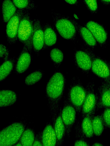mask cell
<instances>
[{
  "label": "cell",
  "instance_id": "obj_1",
  "mask_svg": "<svg viewBox=\"0 0 110 146\" xmlns=\"http://www.w3.org/2000/svg\"><path fill=\"white\" fill-rule=\"evenodd\" d=\"M66 80L63 74L59 72H55L48 82L46 95L51 114V119L54 123L60 107V103L64 94Z\"/></svg>",
  "mask_w": 110,
  "mask_h": 146
},
{
  "label": "cell",
  "instance_id": "obj_2",
  "mask_svg": "<svg viewBox=\"0 0 110 146\" xmlns=\"http://www.w3.org/2000/svg\"><path fill=\"white\" fill-rule=\"evenodd\" d=\"M54 25L57 31L63 38L75 42L77 39V29L75 22L55 12L52 13Z\"/></svg>",
  "mask_w": 110,
  "mask_h": 146
},
{
  "label": "cell",
  "instance_id": "obj_3",
  "mask_svg": "<svg viewBox=\"0 0 110 146\" xmlns=\"http://www.w3.org/2000/svg\"><path fill=\"white\" fill-rule=\"evenodd\" d=\"M86 94V88L84 87L79 77H74L71 80L66 98L75 108L77 115H79L81 113Z\"/></svg>",
  "mask_w": 110,
  "mask_h": 146
},
{
  "label": "cell",
  "instance_id": "obj_4",
  "mask_svg": "<svg viewBox=\"0 0 110 146\" xmlns=\"http://www.w3.org/2000/svg\"><path fill=\"white\" fill-rule=\"evenodd\" d=\"M25 129L21 122L13 123L3 129L0 133V146L14 145L20 139Z\"/></svg>",
  "mask_w": 110,
  "mask_h": 146
},
{
  "label": "cell",
  "instance_id": "obj_5",
  "mask_svg": "<svg viewBox=\"0 0 110 146\" xmlns=\"http://www.w3.org/2000/svg\"><path fill=\"white\" fill-rule=\"evenodd\" d=\"M82 49L86 52L92 60L91 70L97 76L110 84V69L105 60L95 54L91 50L86 46H82Z\"/></svg>",
  "mask_w": 110,
  "mask_h": 146
},
{
  "label": "cell",
  "instance_id": "obj_6",
  "mask_svg": "<svg viewBox=\"0 0 110 146\" xmlns=\"http://www.w3.org/2000/svg\"><path fill=\"white\" fill-rule=\"evenodd\" d=\"M33 32V20L27 11L22 17L17 33L18 39L23 46L32 50V38Z\"/></svg>",
  "mask_w": 110,
  "mask_h": 146
},
{
  "label": "cell",
  "instance_id": "obj_7",
  "mask_svg": "<svg viewBox=\"0 0 110 146\" xmlns=\"http://www.w3.org/2000/svg\"><path fill=\"white\" fill-rule=\"evenodd\" d=\"M94 82H88L86 86V94L82 104L81 117L88 114H94L96 110L98 95L95 91Z\"/></svg>",
  "mask_w": 110,
  "mask_h": 146
},
{
  "label": "cell",
  "instance_id": "obj_8",
  "mask_svg": "<svg viewBox=\"0 0 110 146\" xmlns=\"http://www.w3.org/2000/svg\"><path fill=\"white\" fill-rule=\"evenodd\" d=\"M61 114L65 127L66 135L69 139L73 127L77 119L76 116L77 114L75 108L68 100L66 98L64 100Z\"/></svg>",
  "mask_w": 110,
  "mask_h": 146
},
{
  "label": "cell",
  "instance_id": "obj_9",
  "mask_svg": "<svg viewBox=\"0 0 110 146\" xmlns=\"http://www.w3.org/2000/svg\"><path fill=\"white\" fill-rule=\"evenodd\" d=\"M94 114H88L81 117L80 121L77 119L74 125L75 137L88 140L94 135L92 120Z\"/></svg>",
  "mask_w": 110,
  "mask_h": 146
},
{
  "label": "cell",
  "instance_id": "obj_10",
  "mask_svg": "<svg viewBox=\"0 0 110 146\" xmlns=\"http://www.w3.org/2000/svg\"><path fill=\"white\" fill-rule=\"evenodd\" d=\"M28 10L18 9L7 22L6 35L8 42L11 44L15 43L18 40L17 33L21 19Z\"/></svg>",
  "mask_w": 110,
  "mask_h": 146
},
{
  "label": "cell",
  "instance_id": "obj_11",
  "mask_svg": "<svg viewBox=\"0 0 110 146\" xmlns=\"http://www.w3.org/2000/svg\"><path fill=\"white\" fill-rule=\"evenodd\" d=\"M33 32L32 38L33 49L38 55L44 45L43 27L40 21L38 19L33 20Z\"/></svg>",
  "mask_w": 110,
  "mask_h": 146
},
{
  "label": "cell",
  "instance_id": "obj_12",
  "mask_svg": "<svg viewBox=\"0 0 110 146\" xmlns=\"http://www.w3.org/2000/svg\"><path fill=\"white\" fill-rule=\"evenodd\" d=\"M85 27L91 32L97 43L101 46H104L107 42V34L103 26L95 21H90L86 23Z\"/></svg>",
  "mask_w": 110,
  "mask_h": 146
},
{
  "label": "cell",
  "instance_id": "obj_13",
  "mask_svg": "<svg viewBox=\"0 0 110 146\" xmlns=\"http://www.w3.org/2000/svg\"><path fill=\"white\" fill-rule=\"evenodd\" d=\"M98 94L96 110L103 108H110V84L101 80L98 89Z\"/></svg>",
  "mask_w": 110,
  "mask_h": 146
},
{
  "label": "cell",
  "instance_id": "obj_14",
  "mask_svg": "<svg viewBox=\"0 0 110 146\" xmlns=\"http://www.w3.org/2000/svg\"><path fill=\"white\" fill-rule=\"evenodd\" d=\"M32 50L23 46L15 62V70L17 74H22L29 68L32 60Z\"/></svg>",
  "mask_w": 110,
  "mask_h": 146
},
{
  "label": "cell",
  "instance_id": "obj_15",
  "mask_svg": "<svg viewBox=\"0 0 110 146\" xmlns=\"http://www.w3.org/2000/svg\"><path fill=\"white\" fill-rule=\"evenodd\" d=\"M74 60L75 64L78 69L86 74L89 73L91 69L92 60L86 52L82 49L76 51Z\"/></svg>",
  "mask_w": 110,
  "mask_h": 146
},
{
  "label": "cell",
  "instance_id": "obj_16",
  "mask_svg": "<svg viewBox=\"0 0 110 146\" xmlns=\"http://www.w3.org/2000/svg\"><path fill=\"white\" fill-rule=\"evenodd\" d=\"M43 146H56L57 140L54 123L50 119L42 132Z\"/></svg>",
  "mask_w": 110,
  "mask_h": 146
},
{
  "label": "cell",
  "instance_id": "obj_17",
  "mask_svg": "<svg viewBox=\"0 0 110 146\" xmlns=\"http://www.w3.org/2000/svg\"><path fill=\"white\" fill-rule=\"evenodd\" d=\"M62 108L60 107L54 123V129L57 140L56 146H62L63 145L66 135L65 126L61 117Z\"/></svg>",
  "mask_w": 110,
  "mask_h": 146
},
{
  "label": "cell",
  "instance_id": "obj_18",
  "mask_svg": "<svg viewBox=\"0 0 110 146\" xmlns=\"http://www.w3.org/2000/svg\"><path fill=\"white\" fill-rule=\"evenodd\" d=\"M77 31L85 46L91 49H93L96 47L97 42L93 34L86 27L82 26L75 22Z\"/></svg>",
  "mask_w": 110,
  "mask_h": 146
},
{
  "label": "cell",
  "instance_id": "obj_19",
  "mask_svg": "<svg viewBox=\"0 0 110 146\" xmlns=\"http://www.w3.org/2000/svg\"><path fill=\"white\" fill-rule=\"evenodd\" d=\"M43 27L44 38L43 49H46L55 44L57 40V34L54 28L50 24L46 23Z\"/></svg>",
  "mask_w": 110,
  "mask_h": 146
},
{
  "label": "cell",
  "instance_id": "obj_20",
  "mask_svg": "<svg viewBox=\"0 0 110 146\" xmlns=\"http://www.w3.org/2000/svg\"><path fill=\"white\" fill-rule=\"evenodd\" d=\"M17 96L14 91L2 90L0 92V107L3 108L11 106L16 102Z\"/></svg>",
  "mask_w": 110,
  "mask_h": 146
},
{
  "label": "cell",
  "instance_id": "obj_21",
  "mask_svg": "<svg viewBox=\"0 0 110 146\" xmlns=\"http://www.w3.org/2000/svg\"><path fill=\"white\" fill-rule=\"evenodd\" d=\"M3 21L7 22L15 13L17 10L16 6L11 0H4L2 7Z\"/></svg>",
  "mask_w": 110,
  "mask_h": 146
},
{
  "label": "cell",
  "instance_id": "obj_22",
  "mask_svg": "<svg viewBox=\"0 0 110 146\" xmlns=\"http://www.w3.org/2000/svg\"><path fill=\"white\" fill-rule=\"evenodd\" d=\"M15 61V57L9 58L4 60L0 68V80L3 81L10 74L13 70Z\"/></svg>",
  "mask_w": 110,
  "mask_h": 146
},
{
  "label": "cell",
  "instance_id": "obj_23",
  "mask_svg": "<svg viewBox=\"0 0 110 146\" xmlns=\"http://www.w3.org/2000/svg\"><path fill=\"white\" fill-rule=\"evenodd\" d=\"M92 125L94 135H100L103 132L104 126L102 114L93 116L92 120Z\"/></svg>",
  "mask_w": 110,
  "mask_h": 146
},
{
  "label": "cell",
  "instance_id": "obj_24",
  "mask_svg": "<svg viewBox=\"0 0 110 146\" xmlns=\"http://www.w3.org/2000/svg\"><path fill=\"white\" fill-rule=\"evenodd\" d=\"M35 135L34 131L29 128L25 129L23 131L20 141L22 146H31L33 144Z\"/></svg>",
  "mask_w": 110,
  "mask_h": 146
},
{
  "label": "cell",
  "instance_id": "obj_25",
  "mask_svg": "<svg viewBox=\"0 0 110 146\" xmlns=\"http://www.w3.org/2000/svg\"><path fill=\"white\" fill-rule=\"evenodd\" d=\"M15 6L19 9L28 10L36 8L32 0H12Z\"/></svg>",
  "mask_w": 110,
  "mask_h": 146
},
{
  "label": "cell",
  "instance_id": "obj_26",
  "mask_svg": "<svg viewBox=\"0 0 110 146\" xmlns=\"http://www.w3.org/2000/svg\"><path fill=\"white\" fill-rule=\"evenodd\" d=\"M43 74V72L41 70L35 71L30 74L26 78L25 83L28 86L34 84L41 79Z\"/></svg>",
  "mask_w": 110,
  "mask_h": 146
},
{
  "label": "cell",
  "instance_id": "obj_27",
  "mask_svg": "<svg viewBox=\"0 0 110 146\" xmlns=\"http://www.w3.org/2000/svg\"><path fill=\"white\" fill-rule=\"evenodd\" d=\"M51 59L56 67H58L63 61L64 55L62 52L59 49L54 48L52 49L50 53Z\"/></svg>",
  "mask_w": 110,
  "mask_h": 146
},
{
  "label": "cell",
  "instance_id": "obj_28",
  "mask_svg": "<svg viewBox=\"0 0 110 146\" xmlns=\"http://www.w3.org/2000/svg\"><path fill=\"white\" fill-rule=\"evenodd\" d=\"M88 9L92 13H95L98 9L97 0H84Z\"/></svg>",
  "mask_w": 110,
  "mask_h": 146
},
{
  "label": "cell",
  "instance_id": "obj_29",
  "mask_svg": "<svg viewBox=\"0 0 110 146\" xmlns=\"http://www.w3.org/2000/svg\"><path fill=\"white\" fill-rule=\"evenodd\" d=\"M102 115L104 126L110 127V108H106Z\"/></svg>",
  "mask_w": 110,
  "mask_h": 146
},
{
  "label": "cell",
  "instance_id": "obj_30",
  "mask_svg": "<svg viewBox=\"0 0 110 146\" xmlns=\"http://www.w3.org/2000/svg\"><path fill=\"white\" fill-rule=\"evenodd\" d=\"M0 57L5 60L9 58V50L4 45L1 44L0 46Z\"/></svg>",
  "mask_w": 110,
  "mask_h": 146
},
{
  "label": "cell",
  "instance_id": "obj_31",
  "mask_svg": "<svg viewBox=\"0 0 110 146\" xmlns=\"http://www.w3.org/2000/svg\"><path fill=\"white\" fill-rule=\"evenodd\" d=\"M32 146H43L42 132H39L35 135Z\"/></svg>",
  "mask_w": 110,
  "mask_h": 146
},
{
  "label": "cell",
  "instance_id": "obj_32",
  "mask_svg": "<svg viewBox=\"0 0 110 146\" xmlns=\"http://www.w3.org/2000/svg\"><path fill=\"white\" fill-rule=\"evenodd\" d=\"M88 141L82 138H76L74 141V145L75 146H90V143Z\"/></svg>",
  "mask_w": 110,
  "mask_h": 146
},
{
  "label": "cell",
  "instance_id": "obj_33",
  "mask_svg": "<svg viewBox=\"0 0 110 146\" xmlns=\"http://www.w3.org/2000/svg\"><path fill=\"white\" fill-rule=\"evenodd\" d=\"M67 3L71 5L76 4L78 2L77 0H64Z\"/></svg>",
  "mask_w": 110,
  "mask_h": 146
},
{
  "label": "cell",
  "instance_id": "obj_34",
  "mask_svg": "<svg viewBox=\"0 0 110 146\" xmlns=\"http://www.w3.org/2000/svg\"><path fill=\"white\" fill-rule=\"evenodd\" d=\"M104 4L107 5L110 4V0H100Z\"/></svg>",
  "mask_w": 110,
  "mask_h": 146
},
{
  "label": "cell",
  "instance_id": "obj_35",
  "mask_svg": "<svg viewBox=\"0 0 110 146\" xmlns=\"http://www.w3.org/2000/svg\"><path fill=\"white\" fill-rule=\"evenodd\" d=\"M92 145L95 146H103V145L102 144L100 143L96 142L93 143Z\"/></svg>",
  "mask_w": 110,
  "mask_h": 146
},
{
  "label": "cell",
  "instance_id": "obj_36",
  "mask_svg": "<svg viewBox=\"0 0 110 146\" xmlns=\"http://www.w3.org/2000/svg\"><path fill=\"white\" fill-rule=\"evenodd\" d=\"M14 145L15 146H22L21 143L20 141L18 143H16L15 145V144Z\"/></svg>",
  "mask_w": 110,
  "mask_h": 146
},
{
  "label": "cell",
  "instance_id": "obj_37",
  "mask_svg": "<svg viewBox=\"0 0 110 146\" xmlns=\"http://www.w3.org/2000/svg\"><path fill=\"white\" fill-rule=\"evenodd\" d=\"M106 62H107V64H108L109 67L110 69V62H109L108 61H106Z\"/></svg>",
  "mask_w": 110,
  "mask_h": 146
}]
</instances>
